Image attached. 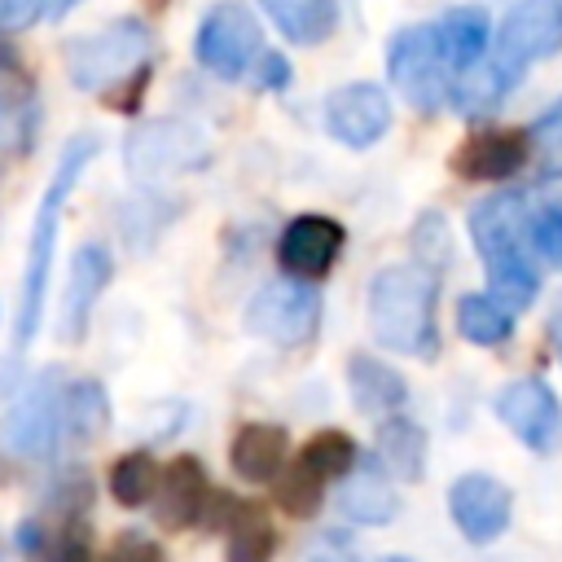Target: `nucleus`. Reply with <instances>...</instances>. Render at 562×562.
<instances>
[{
	"mask_svg": "<svg viewBox=\"0 0 562 562\" xmlns=\"http://www.w3.org/2000/svg\"><path fill=\"white\" fill-rule=\"evenodd\" d=\"M97 149H101V140L92 132L70 136L66 149H61V158H57V167H53V176H48V184H44V198L35 206L31 237H26V263H22V290H18V316H13V364H22L26 347L40 334L48 272H53V255H57V224H61V211H66L79 176L97 158Z\"/></svg>",
	"mask_w": 562,
	"mask_h": 562,
	"instance_id": "f257e3e1",
	"label": "nucleus"
},
{
	"mask_svg": "<svg viewBox=\"0 0 562 562\" xmlns=\"http://www.w3.org/2000/svg\"><path fill=\"white\" fill-rule=\"evenodd\" d=\"M527 198L518 189L487 193L470 206V241L487 272V294L501 299L509 312H522L540 290V268L527 241Z\"/></svg>",
	"mask_w": 562,
	"mask_h": 562,
	"instance_id": "f03ea898",
	"label": "nucleus"
},
{
	"mask_svg": "<svg viewBox=\"0 0 562 562\" xmlns=\"http://www.w3.org/2000/svg\"><path fill=\"white\" fill-rule=\"evenodd\" d=\"M435 303H439V272L422 263H391L378 268L369 281V329L378 347L435 360L439 356V325H435Z\"/></svg>",
	"mask_w": 562,
	"mask_h": 562,
	"instance_id": "7ed1b4c3",
	"label": "nucleus"
},
{
	"mask_svg": "<svg viewBox=\"0 0 562 562\" xmlns=\"http://www.w3.org/2000/svg\"><path fill=\"white\" fill-rule=\"evenodd\" d=\"M154 31L140 18H114L97 31H83L66 44V75L79 92L114 97L127 83L149 79Z\"/></svg>",
	"mask_w": 562,
	"mask_h": 562,
	"instance_id": "20e7f679",
	"label": "nucleus"
},
{
	"mask_svg": "<svg viewBox=\"0 0 562 562\" xmlns=\"http://www.w3.org/2000/svg\"><path fill=\"white\" fill-rule=\"evenodd\" d=\"M66 443V382L57 369H44L13 395L9 413L0 417V452L13 461H53Z\"/></svg>",
	"mask_w": 562,
	"mask_h": 562,
	"instance_id": "39448f33",
	"label": "nucleus"
},
{
	"mask_svg": "<svg viewBox=\"0 0 562 562\" xmlns=\"http://www.w3.org/2000/svg\"><path fill=\"white\" fill-rule=\"evenodd\" d=\"M356 465H360V448L347 430H316L272 483V501L290 518H316V509L325 505V487L342 483Z\"/></svg>",
	"mask_w": 562,
	"mask_h": 562,
	"instance_id": "423d86ee",
	"label": "nucleus"
},
{
	"mask_svg": "<svg viewBox=\"0 0 562 562\" xmlns=\"http://www.w3.org/2000/svg\"><path fill=\"white\" fill-rule=\"evenodd\" d=\"M386 79L417 114H435L439 105L452 101V70H448V61L439 53L435 22H413V26H400L391 35V44H386Z\"/></svg>",
	"mask_w": 562,
	"mask_h": 562,
	"instance_id": "0eeeda50",
	"label": "nucleus"
},
{
	"mask_svg": "<svg viewBox=\"0 0 562 562\" xmlns=\"http://www.w3.org/2000/svg\"><path fill=\"white\" fill-rule=\"evenodd\" d=\"M268 53L263 44V31H259V18L237 4V0H220L202 13L198 22V35H193V57L202 70H211L215 79L224 83H237V79H250L259 57Z\"/></svg>",
	"mask_w": 562,
	"mask_h": 562,
	"instance_id": "6e6552de",
	"label": "nucleus"
},
{
	"mask_svg": "<svg viewBox=\"0 0 562 562\" xmlns=\"http://www.w3.org/2000/svg\"><path fill=\"white\" fill-rule=\"evenodd\" d=\"M250 338L272 347H307L321 329V290L312 281H268L241 316Z\"/></svg>",
	"mask_w": 562,
	"mask_h": 562,
	"instance_id": "1a4fd4ad",
	"label": "nucleus"
},
{
	"mask_svg": "<svg viewBox=\"0 0 562 562\" xmlns=\"http://www.w3.org/2000/svg\"><path fill=\"white\" fill-rule=\"evenodd\" d=\"M211 158L206 136L193 123L180 119H154L132 127L127 145H123V162L132 180H167V176H184L198 171Z\"/></svg>",
	"mask_w": 562,
	"mask_h": 562,
	"instance_id": "9d476101",
	"label": "nucleus"
},
{
	"mask_svg": "<svg viewBox=\"0 0 562 562\" xmlns=\"http://www.w3.org/2000/svg\"><path fill=\"white\" fill-rule=\"evenodd\" d=\"M562 53V0H518L496 26L492 57L522 79L527 66L549 61Z\"/></svg>",
	"mask_w": 562,
	"mask_h": 562,
	"instance_id": "9b49d317",
	"label": "nucleus"
},
{
	"mask_svg": "<svg viewBox=\"0 0 562 562\" xmlns=\"http://www.w3.org/2000/svg\"><path fill=\"white\" fill-rule=\"evenodd\" d=\"M325 132L347 149H369L391 132V97L382 83L356 79L325 97Z\"/></svg>",
	"mask_w": 562,
	"mask_h": 562,
	"instance_id": "f8f14e48",
	"label": "nucleus"
},
{
	"mask_svg": "<svg viewBox=\"0 0 562 562\" xmlns=\"http://www.w3.org/2000/svg\"><path fill=\"white\" fill-rule=\"evenodd\" d=\"M448 514L457 522V531L470 540V544H492L509 531V518H514V492L492 479V474H461L452 479L448 487Z\"/></svg>",
	"mask_w": 562,
	"mask_h": 562,
	"instance_id": "ddd939ff",
	"label": "nucleus"
},
{
	"mask_svg": "<svg viewBox=\"0 0 562 562\" xmlns=\"http://www.w3.org/2000/svg\"><path fill=\"white\" fill-rule=\"evenodd\" d=\"M342 241H347V233H342V224L334 215L307 211V215H294L281 228V237H277V263L294 281H321L338 263Z\"/></svg>",
	"mask_w": 562,
	"mask_h": 562,
	"instance_id": "4468645a",
	"label": "nucleus"
},
{
	"mask_svg": "<svg viewBox=\"0 0 562 562\" xmlns=\"http://www.w3.org/2000/svg\"><path fill=\"white\" fill-rule=\"evenodd\" d=\"M496 417L531 448V452H553L562 439V404L540 378H518L496 395Z\"/></svg>",
	"mask_w": 562,
	"mask_h": 562,
	"instance_id": "2eb2a0df",
	"label": "nucleus"
},
{
	"mask_svg": "<svg viewBox=\"0 0 562 562\" xmlns=\"http://www.w3.org/2000/svg\"><path fill=\"white\" fill-rule=\"evenodd\" d=\"M527 154H531V136L518 132V127H479L470 132L457 149H452V171L461 180H483V184H496V180H509L527 167Z\"/></svg>",
	"mask_w": 562,
	"mask_h": 562,
	"instance_id": "dca6fc26",
	"label": "nucleus"
},
{
	"mask_svg": "<svg viewBox=\"0 0 562 562\" xmlns=\"http://www.w3.org/2000/svg\"><path fill=\"white\" fill-rule=\"evenodd\" d=\"M110 277H114V255L101 241H83L70 255V272H66V290H61V329H57L66 342H83L97 299L110 290Z\"/></svg>",
	"mask_w": 562,
	"mask_h": 562,
	"instance_id": "f3484780",
	"label": "nucleus"
},
{
	"mask_svg": "<svg viewBox=\"0 0 562 562\" xmlns=\"http://www.w3.org/2000/svg\"><path fill=\"white\" fill-rule=\"evenodd\" d=\"M211 474L202 470V461L193 452H180L171 465H162V483H158V496H154V518L171 531H184V527H198L206 522V509H211Z\"/></svg>",
	"mask_w": 562,
	"mask_h": 562,
	"instance_id": "a211bd4d",
	"label": "nucleus"
},
{
	"mask_svg": "<svg viewBox=\"0 0 562 562\" xmlns=\"http://www.w3.org/2000/svg\"><path fill=\"white\" fill-rule=\"evenodd\" d=\"M435 35H439V53H443L452 79L474 70L492 53V44H496V31H492V18H487L483 4H452V9H443L435 18Z\"/></svg>",
	"mask_w": 562,
	"mask_h": 562,
	"instance_id": "6ab92c4d",
	"label": "nucleus"
},
{
	"mask_svg": "<svg viewBox=\"0 0 562 562\" xmlns=\"http://www.w3.org/2000/svg\"><path fill=\"white\" fill-rule=\"evenodd\" d=\"M228 465L246 483H277L290 465V435L281 422H246L228 443Z\"/></svg>",
	"mask_w": 562,
	"mask_h": 562,
	"instance_id": "aec40b11",
	"label": "nucleus"
},
{
	"mask_svg": "<svg viewBox=\"0 0 562 562\" xmlns=\"http://www.w3.org/2000/svg\"><path fill=\"white\" fill-rule=\"evenodd\" d=\"M347 391H351V404L360 413H373V417H391L404 408L408 400V382L395 364L369 356V351H356L347 360Z\"/></svg>",
	"mask_w": 562,
	"mask_h": 562,
	"instance_id": "412c9836",
	"label": "nucleus"
},
{
	"mask_svg": "<svg viewBox=\"0 0 562 562\" xmlns=\"http://www.w3.org/2000/svg\"><path fill=\"white\" fill-rule=\"evenodd\" d=\"M338 509H342V518H351L360 527H382V522H391L400 514V496L386 483V470L382 465H356L342 479Z\"/></svg>",
	"mask_w": 562,
	"mask_h": 562,
	"instance_id": "4be33fe9",
	"label": "nucleus"
},
{
	"mask_svg": "<svg viewBox=\"0 0 562 562\" xmlns=\"http://www.w3.org/2000/svg\"><path fill=\"white\" fill-rule=\"evenodd\" d=\"M373 452H378V465L404 483H417L426 474V430L400 413L382 417L378 422V435H373Z\"/></svg>",
	"mask_w": 562,
	"mask_h": 562,
	"instance_id": "5701e85b",
	"label": "nucleus"
},
{
	"mask_svg": "<svg viewBox=\"0 0 562 562\" xmlns=\"http://www.w3.org/2000/svg\"><path fill=\"white\" fill-rule=\"evenodd\" d=\"M259 9L272 18V26L303 48L325 44L338 31V0H259Z\"/></svg>",
	"mask_w": 562,
	"mask_h": 562,
	"instance_id": "b1692460",
	"label": "nucleus"
},
{
	"mask_svg": "<svg viewBox=\"0 0 562 562\" xmlns=\"http://www.w3.org/2000/svg\"><path fill=\"white\" fill-rule=\"evenodd\" d=\"M514 88H518V79L487 53L474 70H465V75L452 79V105H457L465 119H487V114L501 110V101H505Z\"/></svg>",
	"mask_w": 562,
	"mask_h": 562,
	"instance_id": "393cba45",
	"label": "nucleus"
},
{
	"mask_svg": "<svg viewBox=\"0 0 562 562\" xmlns=\"http://www.w3.org/2000/svg\"><path fill=\"white\" fill-rule=\"evenodd\" d=\"M220 531H224V562H272L277 558V527L250 501H237V509L228 514Z\"/></svg>",
	"mask_w": 562,
	"mask_h": 562,
	"instance_id": "a878e982",
	"label": "nucleus"
},
{
	"mask_svg": "<svg viewBox=\"0 0 562 562\" xmlns=\"http://www.w3.org/2000/svg\"><path fill=\"white\" fill-rule=\"evenodd\" d=\"M514 316L501 299L492 294H461L457 299V334L474 347H501L514 338Z\"/></svg>",
	"mask_w": 562,
	"mask_h": 562,
	"instance_id": "bb28decb",
	"label": "nucleus"
},
{
	"mask_svg": "<svg viewBox=\"0 0 562 562\" xmlns=\"http://www.w3.org/2000/svg\"><path fill=\"white\" fill-rule=\"evenodd\" d=\"M110 426V395L101 382H66V443H92Z\"/></svg>",
	"mask_w": 562,
	"mask_h": 562,
	"instance_id": "cd10ccee",
	"label": "nucleus"
},
{
	"mask_svg": "<svg viewBox=\"0 0 562 562\" xmlns=\"http://www.w3.org/2000/svg\"><path fill=\"white\" fill-rule=\"evenodd\" d=\"M158 483H162V465L154 461V452H123L114 465H110V496L114 505L123 509H140V505H154L158 496Z\"/></svg>",
	"mask_w": 562,
	"mask_h": 562,
	"instance_id": "c85d7f7f",
	"label": "nucleus"
},
{
	"mask_svg": "<svg viewBox=\"0 0 562 562\" xmlns=\"http://www.w3.org/2000/svg\"><path fill=\"white\" fill-rule=\"evenodd\" d=\"M35 123V92L31 79L22 75V66L9 57V48H0V132L26 140Z\"/></svg>",
	"mask_w": 562,
	"mask_h": 562,
	"instance_id": "c756f323",
	"label": "nucleus"
},
{
	"mask_svg": "<svg viewBox=\"0 0 562 562\" xmlns=\"http://www.w3.org/2000/svg\"><path fill=\"white\" fill-rule=\"evenodd\" d=\"M527 241L536 263L544 268H562V202H544L531 211L527 220Z\"/></svg>",
	"mask_w": 562,
	"mask_h": 562,
	"instance_id": "7c9ffc66",
	"label": "nucleus"
},
{
	"mask_svg": "<svg viewBox=\"0 0 562 562\" xmlns=\"http://www.w3.org/2000/svg\"><path fill=\"white\" fill-rule=\"evenodd\" d=\"M448 246H452V241H448V224H443V215L426 211V215L413 224V255H417V263L430 268V272L448 268V259H452Z\"/></svg>",
	"mask_w": 562,
	"mask_h": 562,
	"instance_id": "2f4dec72",
	"label": "nucleus"
},
{
	"mask_svg": "<svg viewBox=\"0 0 562 562\" xmlns=\"http://www.w3.org/2000/svg\"><path fill=\"white\" fill-rule=\"evenodd\" d=\"M97 562H162V549L140 531H123V536H114V544Z\"/></svg>",
	"mask_w": 562,
	"mask_h": 562,
	"instance_id": "473e14b6",
	"label": "nucleus"
},
{
	"mask_svg": "<svg viewBox=\"0 0 562 562\" xmlns=\"http://www.w3.org/2000/svg\"><path fill=\"white\" fill-rule=\"evenodd\" d=\"M290 79H294L290 57H285V53H277V48H268V53L259 57L255 75H250V83H255L259 92H285V88H290Z\"/></svg>",
	"mask_w": 562,
	"mask_h": 562,
	"instance_id": "72a5a7b5",
	"label": "nucleus"
},
{
	"mask_svg": "<svg viewBox=\"0 0 562 562\" xmlns=\"http://www.w3.org/2000/svg\"><path fill=\"white\" fill-rule=\"evenodd\" d=\"M40 13H48V0H0V35L26 31Z\"/></svg>",
	"mask_w": 562,
	"mask_h": 562,
	"instance_id": "f704fd0d",
	"label": "nucleus"
},
{
	"mask_svg": "<svg viewBox=\"0 0 562 562\" xmlns=\"http://www.w3.org/2000/svg\"><path fill=\"white\" fill-rule=\"evenodd\" d=\"M531 136L544 145V149H553V154H562V97L531 123Z\"/></svg>",
	"mask_w": 562,
	"mask_h": 562,
	"instance_id": "c9c22d12",
	"label": "nucleus"
},
{
	"mask_svg": "<svg viewBox=\"0 0 562 562\" xmlns=\"http://www.w3.org/2000/svg\"><path fill=\"white\" fill-rule=\"evenodd\" d=\"M307 562H356V553H351V544L342 540V536H321L316 544H312V553H307Z\"/></svg>",
	"mask_w": 562,
	"mask_h": 562,
	"instance_id": "e433bc0d",
	"label": "nucleus"
},
{
	"mask_svg": "<svg viewBox=\"0 0 562 562\" xmlns=\"http://www.w3.org/2000/svg\"><path fill=\"white\" fill-rule=\"evenodd\" d=\"M75 4H83V0H48V18H66Z\"/></svg>",
	"mask_w": 562,
	"mask_h": 562,
	"instance_id": "4c0bfd02",
	"label": "nucleus"
},
{
	"mask_svg": "<svg viewBox=\"0 0 562 562\" xmlns=\"http://www.w3.org/2000/svg\"><path fill=\"white\" fill-rule=\"evenodd\" d=\"M382 562H413V558H382Z\"/></svg>",
	"mask_w": 562,
	"mask_h": 562,
	"instance_id": "58836bf2",
	"label": "nucleus"
}]
</instances>
